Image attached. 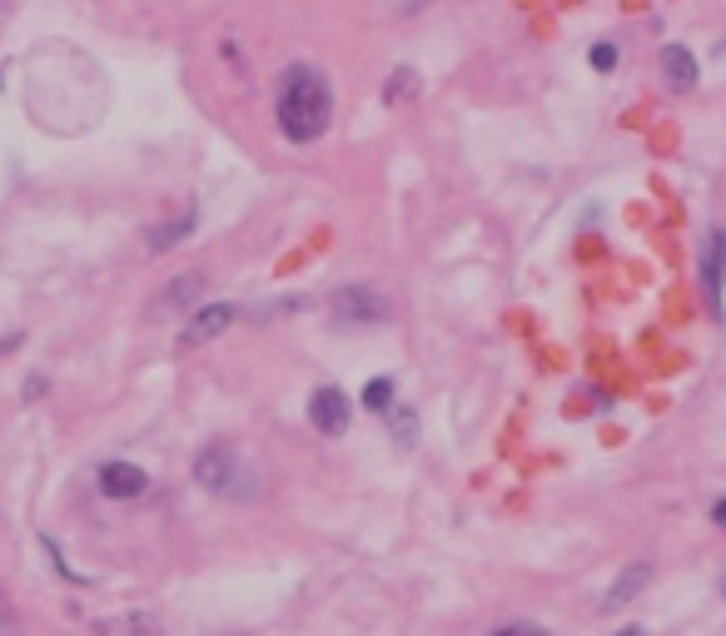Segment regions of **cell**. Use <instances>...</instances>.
Returning a JSON list of instances; mask_svg holds the SVG:
<instances>
[{"label": "cell", "mask_w": 726, "mask_h": 636, "mask_svg": "<svg viewBox=\"0 0 726 636\" xmlns=\"http://www.w3.org/2000/svg\"><path fill=\"white\" fill-rule=\"evenodd\" d=\"M329 119H334V95H329V80L314 66H293L284 76L279 90V130L293 144H314L324 140Z\"/></svg>", "instance_id": "obj_1"}, {"label": "cell", "mask_w": 726, "mask_h": 636, "mask_svg": "<svg viewBox=\"0 0 726 636\" xmlns=\"http://www.w3.org/2000/svg\"><path fill=\"white\" fill-rule=\"evenodd\" d=\"M244 463H239V453L229 448V442H209L205 453L195 458V483L205 487V493H215V497H239L244 493Z\"/></svg>", "instance_id": "obj_2"}, {"label": "cell", "mask_w": 726, "mask_h": 636, "mask_svg": "<svg viewBox=\"0 0 726 636\" xmlns=\"http://www.w3.org/2000/svg\"><path fill=\"white\" fill-rule=\"evenodd\" d=\"M329 309H334L338 324H389L393 319L389 293H379L373 284H344V289H334Z\"/></svg>", "instance_id": "obj_3"}, {"label": "cell", "mask_w": 726, "mask_h": 636, "mask_svg": "<svg viewBox=\"0 0 726 636\" xmlns=\"http://www.w3.org/2000/svg\"><path fill=\"white\" fill-rule=\"evenodd\" d=\"M348 418H354V403H348L344 389L324 383V389L309 393V423H314L324 438H344V432H348Z\"/></svg>", "instance_id": "obj_4"}, {"label": "cell", "mask_w": 726, "mask_h": 636, "mask_svg": "<svg viewBox=\"0 0 726 636\" xmlns=\"http://www.w3.org/2000/svg\"><path fill=\"white\" fill-rule=\"evenodd\" d=\"M95 483L110 502H135V497H145V487H150V473L135 463H105L95 473Z\"/></svg>", "instance_id": "obj_5"}, {"label": "cell", "mask_w": 726, "mask_h": 636, "mask_svg": "<svg viewBox=\"0 0 726 636\" xmlns=\"http://www.w3.org/2000/svg\"><path fill=\"white\" fill-rule=\"evenodd\" d=\"M234 319H239L234 303H209V309H195V313H189V324H185V334H180V344H185V348L209 344V338H219L224 328H234Z\"/></svg>", "instance_id": "obj_6"}, {"label": "cell", "mask_w": 726, "mask_h": 636, "mask_svg": "<svg viewBox=\"0 0 726 636\" xmlns=\"http://www.w3.org/2000/svg\"><path fill=\"white\" fill-rule=\"evenodd\" d=\"M722 289H726V234L716 229L712 244H706V254H702V293H706V303H712L716 319H722Z\"/></svg>", "instance_id": "obj_7"}, {"label": "cell", "mask_w": 726, "mask_h": 636, "mask_svg": "<svg viewBox=\"0 0 726 636\" xmlns=\"http://www.w3.org/2000/svg\"><path fill=\"white\" fill-rule=\"evenodd\" d=\"M657 66H661V80L672 90H696V80H702V70H696V55L687 50V45H667V50L657 55Z\"/></svg>", "instance_id": "obj_8"}, {"label": "cell", "mask_w": 726, "mask_h": 636, "mask_svg": "<svg viewBox=\"0 0 726 636\" xmlns=\"http://www.w3.org/2000/svg\"><path fill=\"white\" fill-rule=\"evenodd\" d=\"M652 582V567L647 562H632V567H622V577L612 582V592H608V602H602V612H622V606H632L642 597V587Z\"/></svg>", "instance_id": "obj_9"}, {"label": "cell", "mask_w": 726, "mask_h": 636, "mask_svg": "<svg viewBox=\"0 0 726 636\" xmlns=\"http://www.w3.org/2000/svg\"><path fill=\"white\" fill-rule=\"evenodd\" d=\"M199 293H205V274H180V279H174L170 289L160 293V309L164 313H180V309H189Z\"/></svg>", "instance_id": "obj_10"}, {"label": "cell", "mask_w": 726, "mask_h": 636, "mask_svg": "<svg viewBox=\"0 0 726 636\" xmlns=\"http://www.w3.org/2000/svg\"><path fill=\"white\" fill-rule=\"evenodd\" d=\"M195 224H199V215L195 209H185V215L174 219V224H160V229H150V248L154 254H164V248H174L185 234H195Z\"/></svg>", "instance_id": "obj_11"}, {"label": "cell", "mask_w": 726, "mask_h": 636, "mask_svg": "<svg viewBox=\"0 0 726 636\" xmlns=\"http://www.w3.org/2000/svg\"><path fill=\"white\" fill-rule=\"evenodd\" d=\"M418 95V76L413 70H393L389 85H383V105H399V100H413Z\"/></svg>", "instance_id": "obj_12"}, {"label": "cell", "mask_w": 726, "mask_h": 636, "mask_svg": "<svg viewBox=\"0 0 726 636\" xmlns=\"http://www.w3.org/2000/svg\"><path fill=\"white\" fill-rule=\"evenodd\" d=\"M364 408H369V413H389L393 408V383H389V378H373L369 389H364Z\"/></svg>", "instance_id": "obj_13"}, {"label": "cell", "mask_w": 726, "mask_h": 636, "mask_svg": "<svg viewBox=\"0 0 726 636\" xmlns=\"http://www.w3.org/2000/svg\"><path fill=\"white\" fill-rule=\"evenodd\" d=\"M105 632L110 636H160V626H154L150 616H125V622H110Z\"/></svg>", "instance_id": "obj_14"}, {"label": "cell", "mask_w": 726, "mask_h": 636, "mask_svg": "<svg viewBox=\"0 0 726 636\" xmlns=\"http://www.w3.org/2000/svg\"><path fill=\"white\" fill-rule=\"evenodd\" d=\"M587 66H592V70H602V76H608V70L618 66V45H612V41L592 45V50H587Z\"/></svg>", "instance_id": "obj_15"}, {"label": "cell", "mask_w": 726, "mask_h": 636, "mask_svg": "<svg viewBox=\"0 0 726 636\" xmlns=\"http://www.w3.org/2000/svg\"><path fill=\"white\" fill-rule=\"evenodd\" d=\"M393 432H399L403 448H413L418 442V413H393Z\"/></svg>", "instance_id": "obj_16"}, {"label": "cell", "mask_w": 726, "mask_h": 636, "mask_svg": "<svg viewBox=\"0 0 726 636\" xmlns=\"http://www.w3.org/2000/svg\"><path fill=\"white\" fill-rule=\"evenodd\" d=\"M0 636H21V616H15L11 602H5V592H0Z\"/></svg>", "instance_id": "obj_17"}, {"label": "cell", "mask_w": 726, "mask_h": 636, "mask_svg": "<svg viewBox=\"0 0 726 636\" xmlns=\"http://www.w3.org/2000/svg\"><path fill=\"white\" fill-rule=\"evenodd\" d=\"M493 636H548V626H538V622H512V626H498Z\"/></svg>", "instance_id": "obj_18"}, {"label": "cell", "mask_w": 726, "mask_h": 636, "mask_svg": "<svg viewBox=\"0 0 726 636\" xmlns=\"http://www.w3.org/2000/svg\"><path fill=\"white\" fill-rule=\"evenodd\" d=\"M712 522H716V528H726V497H716V502H712Z\"/></svg>", "instance_id": "obj_19"}, {"label": "cell", "mask_w": 726, "mask_h": 636, "mask_svg": "<svg viewBox=\"0 0 726 636\" xmlns=\"http://www.w3.org/2000/svg\"><path fill=\"white\" fill-rule=\"evenodd\" d=\"M45 389V378L41 373H31V378H25V398H35V393H41Z\"/></svg>", "instance_id": "obj_20"}, {"label": "cell", "mask_w": 726, "mask_h": 636, "mask_svg": "<svg viewBox=\"0 0 726 636\" xmlns=\"http://www.w3.org/2000/svg\"><path fill=\"white\" fill-rule=\"evenodd\" d=\"M618 636H642V632H637V626H627V632H618Z\"/></svg>", "instance_id": "obj_21"}, {"label": "cell", "mask_w": 726, "mask_h": 636, "mask_svg": "<svg viewBox=\"0 0 726 636\" xmlns=\"http://www.w3.org/2000/svg\"><path fill=\"white\" fill-rule=\"evenodd\" d=\"M722 597H726V571H722Z\"/></svg>", "instance_id": "obj_22"}, {"label": "cell", "mask_w": 726, "mask_h": 636, "mask_svg": "<svg viewBox=\"0 0 726 636\" xmlns=\"http://www.w3.org/2000/svg\"><path fill=\"white\" fill-rule=\"evenodd\" d=\"M413 5H423V0H413Z\"/></svg>", "instance_id": "obj_23"}]
</instances>
